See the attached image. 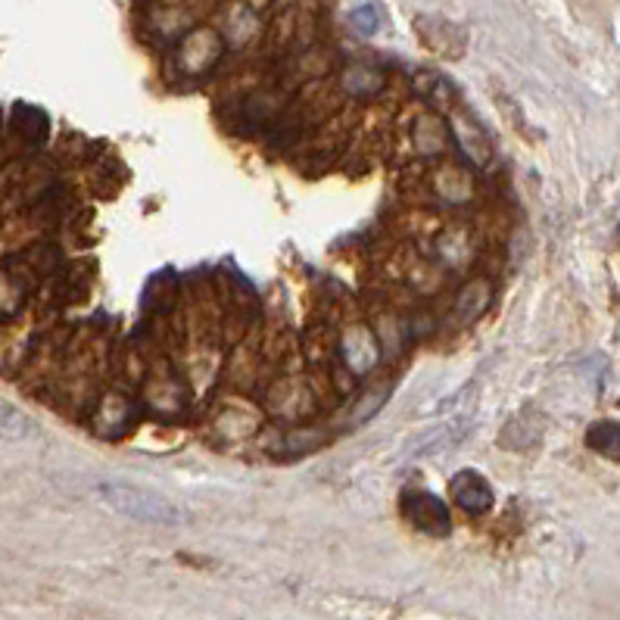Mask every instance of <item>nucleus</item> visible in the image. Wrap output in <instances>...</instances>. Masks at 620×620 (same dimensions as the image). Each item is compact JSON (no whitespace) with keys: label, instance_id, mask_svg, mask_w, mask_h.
Listing matches in <instances>:
<instances>
[{"label":"nucleus","instance_id":"obj_5","mask_svg":"<svg viewBox=\"0 0 620 620\" xmlns=\"http://www.w3.org/2000/svg\"><path fill=\"white\" fill-rule=\"evenodd\" d=\"M353 22L371 35V32H378V10L374 7H359V10H353Z\"/></svg>","mask_w":620,"mask_h":620},{"label":"nucleus","instance_id":"obj_2","mask_svg":"<svg viewBox=\"0 0 620 620\" xmlns=\"http://www.w3.org/2000/svg\"><path fill=\"white\" fill-rule=\"evenodd\" d=\"M403 512H406L408 521H412L418 530H425V534H450V509H446V502H440L433 492H406V496H403Z\"/></svg>","mask_w":620,"mask_h":620},{"label":"nucleus","instance_id":"obj_3","mask_svg":"<svg viewBox=\"0 0 620 620\" xmlns=\"http://www.w3.org/2000/svg\"><path fill=\"white\" fill-rule=\"evenodd\" d=\"M452 499L458 502V509H465L468 514L490 512L492 505V487L487 484L484 474L477 470H458L452 477Z\"/></svg>","mask_w":620,"mask_h":620},{"label":"nucleus","instance_id":"obj_1","mask_svg":"<svg viewBox=\"0 0 620 620\" xmlns=\"http://www.w3.org/2000/svg\"><path fill=\"white\" fill-rule=\"evenodd\" d=\"M94 492L104 499V505H109L112 512H119L122 517L141 521V524H159V527H171L178 524L184 514L178 505H171L166 496L138 487V484H126V480H100Z\"/></svg>","mask_w":620,"mask_h":620},{"label":"nucleus","instance_id":"obj_4","mask_svg":"<svg viewBox=\"0 0 620 620\" xmlns=\"http://www.w3.org/2000/svg\"><path fill=\"white\" fill-rule=\"evenodd\" d=\"M38 425L35 418H28L22 408H16L13 403H7L0 396V440L7 443H28V440H38Z\"/></svg>","mask_w":620,"mask_h":620}]
</instances>
